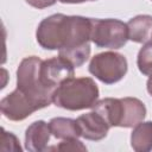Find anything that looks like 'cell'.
Instances as JSON below:
<instances>
[{
    "label": "cell",
    "instance_id": "4fadbf2b",
    "mask_svg": "<svg viewBox=\"0 0 152 152\" xmlns=\"http://www.w3.org/2000/svg\"><path fill=\"white\" fill-rule=\"evenodd\" d=\"M131 146L137 152L152 150V121H141L134 126L131 134Z\"/></svg>",
    "mask_w": 152,
    "mask_h": 152
},
{
    "label": "cell",
    "instance_id": "9a60e30c",
    "mask_svg": "<svg viewBox=\"0 0 152 152\" xmlns=\"http://www.w3.org/2000/svg\"><path fill=\"white\" fill-rule=\"evenodd\" d=\"M137 65L142 75H152V42L145 43L139 50L137 57Z\"/></svg>",
    "mask_w": 152,
    "mask_h": 152
},
{
    "label": "cell",
    "instance_id": "6da1fadb",
    "mask_svg": "<svg viewBox=\"0 0 152 152\" xmlns=\"http://www.w3.org/2000/svg\"><path fill=\"white\" fill-rule=\"evenodd\" d=\"M91 18L56 13L43 19L36 31L37 43L45 50H58V56L75 68L90 56Z\"/></svg>",
    "mask_w": 152,
    "mask_h": 152
},
{
    "label": "cell",
    "instance_id": "7c38bea8",
    "mask_svg": "<svg viewBox=\"0 0 152 152\" xmlns=\"http://www.w3.org/2000/svg\"><path fill=\"white\" fill-rule=\"evenodd\" d=\"M94 112L100 114L109 127H119L121 118V100L114 97H106L97 100L91 107Z\"/></svg>",
    "mask_w": 152,
    "mask_h": 152
},
{
    "label": "cell",
    "instance_id": "ac0fdd59",
    "mask_svg": "<svg viewBox=\"0 0 152 152\" xmlns=\"http://www.w3.org/2000/svg\"><path fill=\"white\" fill-rule=\"evenodd\" d=\"M25 1L30 6H32L34 8H38V10L50 7V6H52L57 2V0H25Z\"/></svg>",
    "mask_w": 152,
    "mask_h": 152
},
{
    "label": "cell",
    "instance_id": "3957f363",
    "mask_svg": "<svg viewBox=\"0 0 152 152\" xmlns=\"http://www.w3.org/2000/svg\"><path fill=\"white\" fill-rule=\"evenodd\" d=\"M43 59L37 56L25 57L17 69V88L23 91L38 109L52 103L55 89L46 87L40 76Z\"/></svg>",
    "mask_w": 152,
    "mask_h": 152
},
{
    "label": "cell",
    "instance_id": "5b68a950",
    "mask_svg": "<svg viewBox=\"0 0 152 152\" xmlns=\"http://www.w3.org/2000/svg\"><path fill=\"white\" fill-rule=\"evenodd\" d=\"M88 70L102 83L114 84L125 77L128 63L124 55L115 51H104L90 59Z\"/></svg>",
    "mask_w": 152,
    "mask_h": 152
},
{
    "label": "cell",
    "instance_id": "d6986e66",
    "mask_svg": "<svg viewBox=\"0 0 152 152\" xmlns=\"http://www.w3.org/2000/svg\"><path fill=\"white\" fill-rule=\"evenodd\" d=\"M58 1L63 4H82L86 1H96V0H58Z\"/></svg>",
    "mask_w": 152,
    "mask_h": 152
},
{
    "label": "cell",
    "instance_id": "30bf717a",
    "mask_svg": "<svg viewBox=\"0 0 152 152\" xmlns=\"http://www.w3.org/2000/svg\"><path fill=\"white\" fill-rule=\"evenodd\" d=\"M121 100V118L119 127L129 128L144 121L146 116V107L142 101L137 97H122Z\"/></svg>",
    "mask_w": 152,
    "mask_h": 152
},
{
    "label": "cell",
    "instance_id": "e0dca14e",
    "mask_svg": "<svg viewBox=\"0 0 152 152\" xmlns=\"http://www.w3.org/2000/svg\"><path fill=\"white\" fill-rule=\"evenodd\" d=\"M1 131H2V133H1V150L2 151L21 152V146L19 144L18 138L12 132H7L4 128Z\"/></svg>",
    "mask_w": 152,
    "mask_h": 152
},
{
    "label": "cell",
    "instance_id": "5bb4252c",
    "mask_svg": "<svg viewBox=\"0 0 152 152\" xmlns=\"http://www.w3.org/2000/svg\"><path fill=\"white\" fill-rule=\"evenodd\" d=\"M51 134L57 139H75L81 137L77 121L70 118H52L49 122Z\"/></svg>",
    "mask_w": 152,
    "mask_h": 152
},
{
    "label": "cell",
    "instance_id": "ffe728a7",
    "mask_svg": "<svg viewBox=\"0 0 152 152\" xmlns=\"http://www.w3.org/2000/svg\"><path fill=\"white\" fill-rule=\"evenodd\" d=\"M146 88H147L148 94L152 96V75L148 76V80H147V83H146Z\"/></svg>",
    "mask_w": 152,
    "mask_h": 152
},
{
    "label": "cell",
    "instance_id": "44dd1931",
    "mask_svg": "<svg viewBox=\"0 0 152 152\" xmlns=\"http://www.w3.org/2000/svg\"><path fill=\"white\" fill-rule=\"evenodd\" d=\"M150 42H152V38H151V40H150Z\"/></svg>",
    "mask_w": 152,
    "mask_h": 152
},
{
    "label": "cell",
    "instance_id": "8992f818",
    "mask_svg": "<svg viewBox=\"0 0 152 152\" xmlns=\"http://www.w3.org/2000/svg\"><path fill=\"white\" fill-rule=\"evenodd\" d=\"M40 76L46 87L56 90L61 83L75 76V66L61 56L52 57L42 62Z\"/></svg>",
    "mask_w": 152,
    "mask_h": 152
},
{
    "label": "cell",
    "instance_id": "ba28073f",
    "mask_svg": "<svg viewBox=\"0 0 152 152\" xmlns=\"http://www.w3.org/2000/svg\"><path fill=\"white\" fill-rule=\"evenodd\" d=\"M76 121L80 128L81 137L91 141H99L106 138L110 128L104 119L94 110L80 115Z\"/></svg>",
    "mask_w": 152,
    "mask_h": 152
},
{
    "label": "cell",
    "instance_id": "277c9868",
    "mask_svg": "<svg viewBox=\"0 0 152 152\" xmlns=\"http://www.w3.org/2000/svg\"><path fill=\"white\" fill-rule=\"evenodd\" d=\"M127 40L128 28L126 23L113 18H91L90 42H93L97 48L118 50L121 49Z\"/></svg>",
    "mask_w": 152,
    "mask_h": 152
},
{
    "label": "cell",
    "instance_id": "9c48e42d",
    "mask_svg": "<svg viewBox=\"0 0 152 152\" xmlns=\"http://www.w3.org/2000/svg\"><path fill=\"white\" fill-rule=\"evenodd\" d=\"M51 129L50 125L43 120L32 122L25 132V148L31 152L48 151Z\"/></svg>",
    "mask_w": 152,
    "mask_h": 152
},
{
    "label": "cell",
    "instance_id": "52a82bcc",
    "mask_svg": "<svg viewBox=\"0 0 152 152\" xmlns=\"http://www.w3.org/2000/svg\"><path fill=\"white\" fill-rule=\"evenodd\" d=\"M0 109L4 116L11 121H21L38 110L36 104L18 88L0 101Z\"/></svg>",
    "mask_w": 152,
    "mask_h": 152
},
{
    "label": "cell",
    "instance_id": "8fae6325",
    "mask_svg": "<svg viewBox=\"0 0 152 152\" xmlns=\"http://www.w3.org/2000/svg\"><path fill=\"white\" fill-rule=\"evenodd\" d=\"M128 39L134 43L145 44L152 38V15L139 14L127 23Z\"/></svg>",
    "mask_w": 152,
    "mask_h": 152
},
{
    "label": "cell",
    "instance_id": "7a4b0ae2",
    "mask_svg": "<svg viewBox=\"0 0 152 152\" xmlns=\"http://www.w3.org/2000/svg\"><path fill=\"white\" fill-rule=\"evenodd\" d=\"M99 88L90 77H71L61 83L55 93L52 102L63 109L81 110L91 108L99 100Z\"/></svg>",
    "mask_w": 152,
    "mask_h": 152
},
{
    "label": "cell",
    "instance_id": "2e32d148",
    "mask_svg": "<svg viewBox=\"0 0 152 152\" xmlns=\"http://www.w3.org/2000/svg\"><path fill=\"white\" fill-rule=\"evenodd\" d=\"M48 151H87L86 145H83L82 141H80L77 138L75 139H65L63 141H61L58 145L48 147Z\"/></svg>",
    "mask_w": 152,
    "mask_h": 152
}]
</instances>
